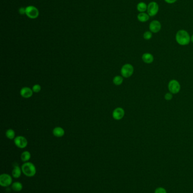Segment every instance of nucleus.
Segmentation results:
<instances>
[{
  "label": "nucleus",
  "mask_w": 193,
  "mask_h": 193,
  "mask_svg": "<svg viewBox=\"0 0 193 193\" xmlns=\"http://www.w3.org/2000/svg\"><path fill=\"white\" fill-rule=\"evenodd\" d=\"M125 115V111L121 107H118L114 110L113 112V118L115 120H119L122 119Z\"/></svg>",
  "instance_id": "obj_10"
},
{
  "label": "nucleus",
  "mask_w": 193,
  "mask_h": 193,
  "mask_svg": "<svg viewBox=\"0 0 193 193\" xmlns=\"http://www.w3.org/2000/svg\"><path fill=\"white\" fill-rule=\"evenodd\" d=\"M26 15L30 19H34L39 16V11L35 6H29L26 7Z\"/></svg>",
  "instance_id": "obj_3"
},
{
  "label": "nucleus",
  "mask_w": 193,
  "mask_h": 193,
  "mask_svg": "<svg viewBox=\"0 0 193 193\" xmlns=\"http://www.w3.org/2000/svg\"><path fill=\"white\" fill-rule=\"evenodd\" d=\"M149 28L152 33H158L161 30V25L158 20H153L150 23Z\"/></svg>",
  "instance_id": "obj_9"
},
{
  "label": "nucleus",
  "mask_w": 193,
  "mask_h": 193,
  "mask_svg": "<svg viewBox=\"0 0 193 193\" xmlns=\"http://www.w3.org/2000/svg\"><path fill=\"white\" fill-rule=\"evenodd\" d=\"M158 4L156 2H151L147 6V13L149 16H154L158 14Z\"/></svg>",
  "instance_id": "obj_7"
},
{
  "label": "nucleus",
  "mask_w": 193,
  "mask_h": 193,
  "mask_svg": "<svg viewBox=\"0 0 193 193\" xmlns=\"http://www.w3.org/2000/svg\"><path fill=\"white\" fill-rule=\"evenodd\" d=\"M133 73L134 67L131 64H125L122 66L121 69V74L122 76L125 78L130 77L133 74Z\"/></svg>",
  "instance_id": "obj_4"
},
{
  "label": "nucleus",
  "mask_w": 193,
  "mask_h": 193,
  "mask_svg": "<svg viewBox=\"0 0 193 193\" xmlns=\"http://www.w3.org/2000/svg\"><path fill=\"white\" fill-rule=\"evenodd\" d=\"M152 37V34L151 31H146L143 34V38L146 40H150Z\"/></svg>",
  "instance_id": "obj_21"
},
{
  "label": "nucleus",
  "mask_w": 193,
  "mask_h": 193,
  "mask_svg": "<svg viewBox=\"0 0 193 193\" xmlns=\"http://www.w3.org/2000/svg\"><path fill=\"white\" fill-rule=\"evenodd\" d=\"M53 133L57 137H61L65 134V130L61 127H56L53 130Z\"/></svg>",
  "instance_id": "obj_14"
},
{
  "label": "nucleus",
  "mask_w": 193,
  "mask_h": 193,
  "mask_svg": "<svg viewBox=\"0 0 193 193\" xmlns=\"http://www.w3.org/2000/svg\"><path fill=\"white\" fill-rule=\"evenodd\" d=\"M11 188L14 191L18 192L23 189V185L21 183L17 181V182L12 183Z\"/></svg>",
  "instance_id": "obj_16"
},
{
  "label": "nucleus",
  "mask_w": 193,
  "mask_h": 193,
  "mask_svg": "<svg viewBox=\"0 0 193 193\" xmlns=\"http://www.w3.org/2000/svg\"><path fill=\"white\" fill-rule=\"evenodd\" d=\"M22 168H20V166L17 163L14 165V168L12 171V176L14 178H20L22 174Z\"/></svg>",
  "instance_id": "obj_12"
},
{
  "label": "nucleus",
  "mask_w": 193,
  "mask_h": 193,
  "mask_svg": "<svg viewBox=\"0 0 193 193\" xmlns=\"http://www.w3.org/2000/svg\"><path fill=\"white\" fill-rule=\"evenodd\" d=\"M138 19L140 22H146L149 19V15L145 13H140L137 16Z\"/></svg>",
  "instance_id": "obj_15"
},
{
  "label": "nucleus",
  "mask_w": 193,
  "mask_h": 193,
  "mask_svg": "<svg viewBox=\"0 0 193 193\" xmlns=\"http://www.w3.org/2000/svg\"><path fill=\"white\" fill-rule=\"evenodd\" d=\"M13 178L9 174L3 173L0 176V185L2 187H8L12 185Z\"/></svg>",
  "instance_id": "obj_5"
},
{
  "label": "nucleus",
  "mask_w": 193,
  "mask_h": 193,
  "mask_svg": "<svg viewBox=\"0 0 193 193\" xmlns=\"http://www.w3.org/2000/svg\"><path fill=\"white\" fill-rule=\"evenodd\" d=\"M15 145L20 149H24L28 145L27 139L23 136H18L14 139Z\"/></svg>",
  "instance_id": "obj_8"
},
{
  "label": "nucleus",
  "mask_w": 193,
  "mask_h": 193,
  "mask_svg": "<svg viewBox=\"0 0 193 193\" xmlns=\"http://www.w3.org/2000/svg\"><path fill=\"white\" fill-rule=\"evenodd\" d=\"M33 90L29 87H24L20 90V95L26 98H29L32 97Z\"/></svg>",
  "instance_id": "obj_11"
},
{
  "label": "nucleus",
  "mask_w": 193,
  "mask_h": 193,
  "mask_svg": "<svg viewBox=\"0 0 193 193\" xmlns=\"http://www.w3.org/2000/svg\"><path fill=\"white\" fill-rule=\"evenodd\" d=\"M168 4H173L174 2H176L177 0H164Z\"/></svg>",
  "instance_id": "obj_26"
},
{
  "label": "nucleus",
  "mask_w": 193,
  "mask_h": 193,
  "mask_svg": "<svg viewBox=\"0 0 193 193\" xmlns=\"http://www.w3.org/2000/svg\"><path fill=\"white\" fill-rule=\"evenodd\" d=\"M21 168L23 173L27 177H34L36 173V168L35 165L31 162H25L22 165Z\"/></svg>",
  "instance_id": "obj_2"
},
{
  "label": "nucleus",
  "mask_w": 193,
  "mask_h": 193,
  "mask_svg": "<svg viewBox=\"0 0 193 193\" xmlns=\"http://www.w3.org/2000/svg\"><path fill=\"white\" fill-rule=\"evenodd\" d=\"M32 90L35 93H38L41 90V86L39 84H36L32 87Z\"/></svg>",
  "instance_id": "obj_22"
},
{
  "label": "nucleus",
  "mask_w": 193,
  "mask_h": 193,
  "mask_svg": "<svg viewBox=\"0 0 193 193\" xmlns=\"http://www.w3.org/2000/svg\"><path fill=\"white\" fill-rule=\"evenodd\" d=\"M19 13L21 15L26 14V8H25V7H20L19 9Z\"/></svg>",
  "instance_id": "obj_25"
},
{
  "label": "nucleus",
  "mask_w": 193,
  "mask_h": 193,
  "mask_svg": "<svg viewBox=\"0 0 193 193\" xmlns=\"http://www.w3.org/2000/svg\"><path fill=\"white\" fill-rule=\"evenodd\" d=\"M142 59L143 60L144 62L147 64H150V63H152L154 60L153 55L149 53H146L143 54L142 57Z\"/></svg>",
  "instance_id": "obj_13"
},
{
  "label": "nucleus",
  "mask_w": 193,
  "mask_h": 193,
  "mask_svg": "<svg viewBox=\"0 0 193 193\" xmlns=\"http://www.w3.org/2000/svg\"><path fill=\"white\" fill-rule=\"evenodd\" d=\"M31 155L30 152L26 151L22 154L21 160L24 162H27L31 158Z\"/></svg>",
  "instance_id": "obj_18"
},
{
  "label": "nucleus",
  "mask_w": 193,
  "mask_h": 193,
  "mask_svg": "<svg viewBox=\"0 0 193 193\" xmlns=\"http://www.w3.org/2000/svg\"><path fill=\"white\" fill-rule=\"evenodd\" d=\"M164 98L166 99L167 101H170L171 99L173 98V95L171 93H167V94L165 95Z\"/></svg>",
  "instance_id": "obj_24"
},
{
  "label": "nucleus",
  "mask_w": 193,
  "mask_h": 193,
  "mask_svg": "<svg viewBox=\"0 0 193 193\" xmlns=\"http://www.w3.org/2000/svg\"><path fill=\"white\" fill-rule=\"evenodd\" d=\"M6 136L8 139H13L15 137V132L14 131V130H13L11 129H9L6 131Z\"/></svg>",
  "instance_id": "obj_19"
},
{
  "label": "nucleus",
  "mask_w": 193,
  "mask_h": 193,
  "mask_svg": "<svg viewBox=\"0 0 193 193\" xmlns=\"http://www.w3.org/2000/svg\"><path fill=\"white\" fill-rule=\"evenodd\" d=\"M181 86L177 80H172L168 84L169 91L172 94H177L180 91Z\"/></svg>",
  "instance_id": "obj_6"
},
{
  "label": "nucleus",
  "mask_w": 193,
  "mask_h": 193,
  "mask_svg": "<svg viewBox=\"0 0 193 193\" xmlns=\"http://www.w3.org/2000/svg\"><path fill=\"white\" fill-rule=\"evenodd\" d=\"M167 193V190L161 187L160 188H158L157 189H155V193Z\"/></svg>",
  "instance_id": "obj_23"
},
{
  "label": "nucleus",
  "mask_w": 193,
  "mask_h": 193,
  "mask_svg": "<svg viewBox=\"0 0 193 193\" xmlns=\"http://www.w3.org/2000/svg\"><path fill=\"white\" fill-rule=\"evenodd\" d=\"M137 9L140 13H144L147 10V5L143 2H140L137 6Z\"/></svg>",
  "instance_id": "obj_17"
},
{
  "label": "nucleus",
  "mask_w": 193,
  "mask_h": 193,
  "mask_svg": "<svg viewBox=\"0 0 193 193\" xmlns=\"http://www.w3.org/2000/svg\"><path fill=\"white\" fill-rule=\"evenodd\" d=\"M123 78L122 77L120 76H115L113 79V83L114 84L116 85H120L122 84V83H123Z\"/></svg>",
  "instance_id": "obj_20"
},
{
  "label": "nucleus",
  "mask_w": 193,
  "mask_h": 193,
  "mask_svg": "<svg viewBox=\"0 0 193 193\" xmlns=\"http://www.w3.org/2000/svg\"><path fill=\"white\" fill-rule=\"evenodd\" d=\"M176 40L178 44L182 46L187 45L191 41V37L188 32L185 30L178 31L176 35Z\"/></svg>",
  "instance_id": "obj_1"
},
{
  "label": "nucleus",
  "mask_w": 193,
  "mask_h": 193,
  "mask_svg": "<svg viewBox=\"0 0 193 193\" xmlns=\"http://www.w3.org/2000/svg\"><path fill=\"white\" fill-rule=\"evenodd\" d=\"M191 42H193V35H192V36L191 37Z\"/></svg>",
  "instance_id": "obj_27"
}]
</instances>
